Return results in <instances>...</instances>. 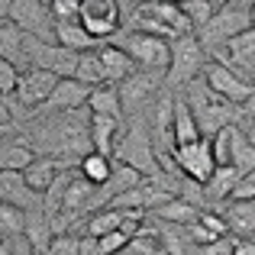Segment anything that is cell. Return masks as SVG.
Segmentation results:
<instances>
[{
  "instance_id": "6da1fadb",
  "label": "cell",
  "mask_w": 255,
  "mask_h": 255,
  "mask_svg": "<svg viewBox=\"0 0 255 255\" xmlns=\"http://www.w3.org/2000/svg\"><path fill=\"white\" fill-rule=\"evenodd\" d=\"M184 91H187L184 100L191 104L194 117H197V123H200V132H204L207 139H213L217 132H223L226 126H239V117H246L243 107H236L226 97H220V94L207 84V78L191 81Z\"/></svg>"
},
{
  "instance_id": "7a4b0ae2",
  "label": "cell",
  "mask_w": 255,
  "mask_h": 255,
  "mask_svg": "<svg viewBox=\"0 0 255 255\" xmlns=\"http://www.w3.org/2000/svg\"><path fill=\"white\" fill-rule=\"evenodd\" d=\"M132 32H145V36L165 39V42H174L181 36H191V19L184 16L181 6L168 3V0H152V3H142L139 10H132Z\"/></svg>"
},
{
  "instance_id": "3957f363",
  "label": "cell",
  "mask_w": 255,
  "mask_h": 255,
  "mask_svg": "<svg viewBox=\"0 0 255 255\" xmlns=\"http://www.w3.org/2000/svg\"><path fill=\"white\" fill-rule=\"evenodd\" d=\"M117 158L120 165H129V168H136L142 178L155 181V184H162V158H158V149L155 142H152V132H145L142 126H129V132L123 136V142L117 145Z\"/></svg>"
},
{
  "instance_id": "277c9868",
  "label": "cell",
  "mask_w": 255,
  "mask_h": 255,
  "mask_svg": "<svg viewBox=\"0 0 255 255\" xmlns=\"http://www.w3.org/2000/svg\"><path fill=\"white\" fill-rule=\"evenodd\" d=\"M207 68V49L200 45L197 36H181L171 42V68H168V81L171 87H187L191 81L204 78Z\"/></svg>"
},
{
  "instance_id": "5b68a950",
  "label": "cell",
  "mask_w": 255,
  "mask_h": 255,
  "mask_svg": "<svg viewBox=\"0 0 255 255\" xmlns=\"http://www.w3.org/2000/svg\"><path fill=\"white\" fill-rule=\"evenodd\" d=\"M117 45L129 52V58L142 71H165V75H168V68H171V42L129 29V32H123V36L117 39Z\"/></svg>"
},
{
  "instance_id": "8992f818",
  "label": "cell",
  "mask_w": 255,
  "mask_h": 255,
  "mask_svg": "<svg viewBox=\"0 0 255 255\" xmlns=\"http://www.w3.org/2000/svg\"><path fill=\"white\" fill-rule=\"evenodd\" d=\"M252 26H255L252 13L236 10V6H223V10H217V16L197 32V39H200V45L213 55V52H220V45H230L233 39L243 36V32L252 29Z\"/></svg>"
},
{
  "instance_id": "52a82bcc",
  "label": "cell",
  "mask_w": 255,
  "mask_h": 255,
  "mask_svg": "<svg viewBox=\"0 0 255 255\" xmlns=\"http://www.w3.org/2000/svg\"><path fill=\"white\" fill-rule=\"evenodd\" d=\"M3 19L16 23L26 36H36L42 42H55V16L42 0H10V10Z\"/></svg>"
},
{
  "instance_id": "ba28073f",
  "label": "cell",
  "mask_w": 255,
  "mask_h": 255,
  "mask_svg": "<svg viewBox=\"0 0 255 255\" xmlns=\"http://www.w3.org/2000/svg\"><path fill=\"white\" fill-rule=\"evenodd\" d=\"M120 23H123V6H120V0H81V26L97 42L117 39Z\"/></svg>"
},
{
  "instance_id": "9c48e42d",
  "label": "cell",
  "mask_w": 255,
  "mask_h": 255,
  "mask_svg": "<svg viewBox=\"0 0 255 255\" xmlns=\"http://www.w3.org/2000/svg\"><path fill=\"white\" fill-rule=\"evenodd\" d=\"M174 155V165L184 171L187 181H197V184H207L213 178V171L220 168L217 165V155H213V139H200V142H191V145H178L171 152Z\"/></svg>"
},
{
  "instance_id": "30bf717a",
  "label": "cell",
  "mask_w": 255,
  "mask_h": 255,
  "mask_svg": "<svg viewBox=\"0 0 255 255\" xmlns=\"http://www.w3.org/2000/svg\"><path fill=\"white\" fill-rule=\"evenodd\" d=\"M204 78H207V84H210L220 97H226L236 107H246L255 97V84H249L243 75H236V71H233L230 65H223V62H213L210 58L207 68H204Z\"/></svg>"
},
{
  "instance_id": "8fae6325",
  "label": "cell",
  "mask_w": 255,
  "mask_h": 255,
  "mask_svg": "<svg viewBox=\"0 0 255 255\" xmlns=\"http://www.w3.org/2000/svg\"><path fill=\"white\" fill-rule=\"evenodd\" d=\"M213 62L230 65L236 75H243L249 84H255V26L236 36L223 52H213Z\"/></svg>"
},
{
  "instance_id": "7c38bea8",
  "label": "cell",
  "mask_w": 255,
  "mask_h": 255,
  "mask_svg": "<svg viewBox=\"0 0 255 255\" xmlns=\"http://www.w3.org/2000/svg\"><path fill=\"white\" fill-rule=\"evenodd\" d=\"M58 81H62L58 75L42 71V68L23 71V75H19V87H16V104H23V107H42V104H49V97H52V91L58 87ZM6 100H10V97H6Z\"/></svg>"
},
{
  "instance_id": "4fadbf2b",
  "label": "cell",
  "mask_w": 255,
  "mask_h": 255,
  "mask_svg": "<svg viewBox=\"0 0 255 255\" xmlns=\"http://www.w3.org/2000/svg\"><path fill=\"white\" fill-rule=\"evenodd\" d=\"M162 78H168L165 71H142L139 68L132 78H126L120 84V100H123V110H139L152 94H158V84Z\"/></svg>"
},
{
  "instance_id": "5bb4252c",
  "label": "cell",
  "mask_w": 255,
  "mask_h": 255,
  "mask_svg": "<svg viewBox=\"0 0 255 255\" xmlns=\"http://www.w3.org/2000/svg\"><path fill=\"white\" fill-rule=\"evenodd\" d=\"M0 194H3V204H13L19 210L32 213V210H42V200L39 194L26 184L23 171H3L0 174Z\"/></svg>"
},
{
  "instance_id": "9a60e30c",
  "label": "cell",
  "mask_w": 255,
  "mask_h": 255,
  "mask_svg": "<svg viewBox=\"0 0 255 255\" xmlns=\"http://www.w3.org/2000/svg\"><path fill=\"white\" fill-rule=\"evenodd\" d=\"M97 55H100V62H104V68H107V81L110 84H123L126 78H132L139 71V65L129 58V52L126 49H120L117 42H104L97 49Z\"/></svg>"
},
{
  "instance_id": "2e32d148",
  "label": "cell",
  "mask_w": 255,
  "mask_h": 255,
  "mask_svg": "<svg viewBox=\"0 0 255 255\" xmlns=\"http://www.w3.org/2000/svg\"><path fill=\"white\" fill-rule=\"evenodd\" d=\"M91 94H94V87L91 84H84V81H78V78H62L58 81V87L52 91V97H49V110H78V107H84L87 100H91Z\"/></svg>"
},
{
  "instance_id": "e0dca14e",
  "label": "cell",
  "mask_w": 255,
  "mask_h": 255,
  "mask_svg": "<svg viewBox=\"0 0 255 255\" xmlns=\"http://www.w3.org/2000/svg\"><path fill=\"white\" fill-rule=\"evenodd\" d=\"M136 213H139V210H117V207H100V210H94V217H87V236L104 239V236H110V233H117V230H126V223H129Z\"/></svg>"
},
{
  "instance_id": "ac0fdd59",
  "label": "cell",
  "mask_w": 255,
  "mask_h": 255,
  "mask_svg": "<svg viewBox=\"0 0 255 255\" xmlns=\"http://www.w3.org/2000/svg\"><path fill=\"white\" fill-rule=\"evenodd\" d=\"M55 42L65 45V49L78 52V55H84V52H97L104 42H97V39L91 36V32L81 26V19H71V23H55Z\"/></svg>"
},
{
  "instance_id": "d6986e66",
  "label": "cell",
  "mask_w": 255,
  "mask_h": 255,
  "mask_svg": "<svg viewBox=\"0 0 255 255\" xmlns=\"http://www.w3.org/2000/svg\"><path fill=\"white\" fill-rule=\"evenodd\" d=\"M62 168H65V165L58 162V158L42 155V158H36V162L23 171V178H26V184H29L36 194H49V187L62 178Z\"/></svg>"
},
{
  "instance_id": "ffe728a7",
  "label": "cell",
  "mask_w": 255,
  "mask_h": 255,
  "mask_svg": "<svg viewBox=\"0 0 255 255\" xmlns=\"http://www.w3.org/2000/svg\"><path fill=\"white\" fill-rule=\"evenodd\" d=\"M223 220L230 223V233L236 236H255V200H230L223 207Z\"/></svg>"
},
{
  "instance_id": "44dd1931",
  "label": "cell",
  "mask_w": 255,
  "mask_h": 255,
  "mask_svg": "<svg viewBox=\"0 0 255 255\" xmlns=\"http://www.w3.org/2000/svg\"><path fill=\"white\" fill-rule=\"evenodd\" d=\"M239 178H243V171L236 168V165H223V168L213 171V178L204 184V197L210 200V204H223V200L233 197V191H236Z\"/></svg>"
},
{
  "instance_id": "7402d4cb",
  "label": "cell",
  "mask_w": 255,
  "mask_h": 255,
  "mask_svg": "<svg viewBox=\"0 0 255 255\" xmlns=\"http://www.w3.org/2000/svg\"><path fill=\"white\" fill-rule=\"evenodd\" d=\"M204 132H200V123L194 117L191 104L184 97H178V107H174V149L178 145H191V142H200Z\"/></svg>"
},
{
  "instance_id": "603a6c76",
  "label": "cell",
  "mask_w": 255,
  "mask_h": 255,
  "mask_svg": "<svg viewBox=\"0 0 255 255\" xmlns=\"http://www.w3.org/2000/svg\"><path fill=\"white\" fill-rule=\"evenodd\" d=\"M87 110H91L94 117L123 120V100H120V87H117V84H100V87H94L91 100H87Z\"/></svg>"
},
{
  "instance_id": "cb8c5ba5",
  "label": "cell",
  "mask_w": 255,
  "mask_h": 255,
  "mask_svg": "<svg viewBox=\"0 0 255 255\" xmlns=\"http://www.w3.org/2000/svg\"><path fill=\"white\" fill-rule=\"evenodd\" d=\"M94 194H97V187L87 178L68 181V191H65V200H62V217H75V213L94 207Z\"/></svg>"
},
{
  "instance_id": "d4e9b609",
  "label": "cell",
  "mask_w": 255,
  "mask_h": 255,
  "mask_svg": "<svg viewBox=\"0 0 255 255\" xmlns=\"http://www.w3.org/2000/svg\"><path fill=\"white\" fill-rule=\"evenodd\" d=\"M152 217L165 220V223H174V226H191V223H197V220H200V210L191 204V200L174 197V200H168V204L155 207V210H152Z\"/></svg>"
},
{
  "instance_id": "484cf974",
  "label": "cell",
  "mask_w": 255,
  "mask_h": 255,
  "mask_svg": "<svg viewBox=\"0 0 255 255\" xmlns=\"http://www.w3.org/2000/svg\"><path fill=\"white\" fill-rule=\"evenodd\" d=\"M87 132H91L94 152H100V155H110V152H113V136L120 132V120H113V117H94V113H91Z\"/></svg>"
},
{
  "instance_id": "4316f807",
  "label": "cell",
  "mask_w": 255,
  "mask_h": 255,
  "mask_svg": "<svg viewBox=\"0 0 255 255\" xmlns=\"http://www.w3.org/2000/svg\"><path fill=\"white\" fill-rule=\"evenodd\" d=\"M117 171V165L110 162V155H100V152H87L81 158V178H87L94 187H107Z\"/></svg>"
},
{
  "instance_id": "83f0119b",
  "label": "cell",
  "mask_w": 255,
  "mask_h": 255,
  "mask_svg": "<svg viewBox=\"0 0 255 255\" xmlns=\"http://www.w3.org/2000/svg\"><path fill=\"white\" fill-rule=\"evenodd\" d=\"M230 155H233V165H236L243 174L255 171V142L249 139V132L243 126H233V142H230Z\"/></svg>"
},
{
  "instance_id": "f1b7e54d",
  "label": "cell",
  "mask_w": 255,
  "mask_h": 255,
  "mask_svg": "<svg viewBox=\"0 0 255 255\" xmlns=\"http://www.w3.org/2000/svg\"><path fill=\"white\" fill-rule=\"evenodd\" d=\"M36 162L32 149L26 142H3V152H0V171H26Z\"/></svg>"
},
{
  "instance_id": "f546056e",
  "label": "cell",
  "mask_w": 255,
  "mask_h": 255,
  "mask_svg": "<svg viewBox=\"0 0 255 255\" xmlns=\"http://www.w3.org/2000/svg\"><path fill=\"white\" fill-rule=\"evenodd\" d=\"M78 81L91 84V87H100V84H110L107 81V68L100 62L97 52H84L81 55V65H78Z\"/></svg>"
},
{
  "instance_id": "4dcf8cb0",
  "label": "cell",
  "mask_w": 255,
  "mask_h": 255,
  "mask_svg": "<svg viewBox=\"0 0 255 255\" xmlns=\"http://www.w3.org/2000/svg\"><path fill=\"white\" fill-rule=\"evenodd\" d=\"M0 220H3V236H26V226H29V213L19 210L13 204H3L0 207Z\"/></svg>"
},
{
  "instance_id": "1f68e13d",
  "label": "cell",
  "mask_w": 255,
  "mask_h": 255,
  "mask_svg": "<svg viewBox=\"0 0 255 255\" xmlns=\"http://www.w3.org/2000/svg\"><path fill=\"white\" fill-rule=\"evenodd\" d=\"M181 10H184V16L191 19V26H194L197 32L204 29V26L210 23L213 16H217V6H213L210 0H187V3L181 6Z\"/></svg>"
},
{
  "instance_id": "d6a6232c",
  "label": "cell",
  "mask_w": 255,
  "mask_h": 255,
  "mask_svg": "<svg viewBox=\"0 0 255 255\" xmlns=\"http://www.w3.org/2000/svg\"><path fill=\"white\" fill-rule=\"evenodd\" d=\"M49 10L55 23H71V19H81V0H52Z\"/></svg>"
},
{
  "instance_id": "836d02e7",
  "label": "cell",
  "mask_w": 255,
  "mask_h": 255,
  "mask_svg": "<svg viewBox=\"0 0 255 255\" xmlns=\"http://www.w3.org/2000/svg\"><path fill=\"white\" fill-rule=\"evenodd\" d=\"M230 142H233V126H226L223 132L213 136V155H217V165H233V155H230Z\"/></svg>"
},
{
  "instance_id": "e575fe53",
  "label": "cell",
  "mask_w": 255,
  "mask_h": 255,
  "mask_svg": "<svg viewBox=\"0 0 255 255\" xmlns=\"http://www.w3.org/2000/svg\"><path fill=\"white\" fill-rule=\"evenodd\" d=\"M19 87V71L13 62H0V91H3V100L13 97Z\"/></svg>"
},
{
  "instance_id": "d590c367",
  "label": "cell",
  "mask_w": 255,
  "mask_h": 255,
  "mask_svg": "<svg viewBox=\"0 0 255 255\" xmlns=\"http://www.w3.org/2000/svg\"><path fill=\"white\" fill-rule=\"evenodd\" d=\"M200 223L204 230H210L217 239H226L230 236V223L223 220V213H213V210H200Z\"/></svg>"
},
{
  "instance_id": "8d00e7d4",
  "label": "cell",
  "mask_w": 255,
  "mask_h": 255,
  "mask_svg": "<svg viewBox=\"0 0 255 255\" xmlns=\"http://www.w3.org/2000/svg\"><path fill=\"white\" fill-rule=\"evenodd\" d=\"M129 243H132L129 233H126V230H117V233H110V236L100 239V249H104V255H117V252L129 249Z\"/></svg>"
},
{
  "instance_id": "74e56055",
  "label": "cell",
  "mask_w": 255,
  "mask_h": 255,
  "mask_svg": "<svg viewBox=\"0 0 255 255\" xmlns=\"http://www.w3.org/2000/svg\"><path fill=\"white\" fill-rule=\"evenodd\" d=\"M52 255H81V239H78V236H68V233H55Z\"/></svg>"
},
{
  "instance_id": "f35d334b",
  "label": "cell",
  "mask_w": 255,
  "mask_h": 255,
  "mask_svg": "<svg viewBox=\"0 0 255 255\" xmlns=\"http://www.w3.org/2000/svg\"><path fill=\"white\" fill-rule=\"evenodd\" d=\"M230 200H255V171L239 178V184H236V191H233ZM230 200H226V204H230Z\"/></svg>"
},
{
  "instance_id": "ab89813d",
  "label": "cell",
  "mask_w": 255,
  "mask_h": 255,
  "mask_svg": "<svg viewBox=\"0 0 255 255\" xmlns=\"http://www.w3.org/2000/svg\"><path fill=\"white\" fill-rule=\"evenodd\" d=\"M81 255H104V249H100V239L84 236L81 239Z\"/></svg>"
},
{
  "instance_id": "60d3db41",
  "label": "cell",
  "mask_w": 255,
  "mask_h": 255,
  "mask_svg": "<svg viewBox=\"0 0 255 255\" xmlns=\"http://www.w3.org/2000/svg\"><path fill=\"white\" fill-rule=\"evenodd\" d=\"M233 255H255V239H236Z\"/></svg>"
},
{
  "instance_id": "b9f144b4",
  "label": "cell",
  "mask_w": 255,
  "mask_h": 255,
  "mask_svg": "<svg viewBox=\"0 0 255 255\" xmlns=\"http://www.w3.org/2000/svg\"><path fill=\"white\" fill-rule=\"evenodd\" d=\"M142 3H152V0H120V6H123V10H126V6H129V10H139Z\"/></svg>"
},
{
  "instance_id": "7bdbcfd3",
  "label": "cell",
  "mask_w": 255,
  "mask_h": 255,
  "mask_svg": "<svg viewBox=\"0 0 255 255\" xmlns=\"http://www.w3.org/2000/svg\"><path fill=\"white\" fill-rule=\"evenodd\" d=\"M0 255H13V243H10V239H3V243H0Z\"/></svg>"
},
{
  "instance_id": "ee69618b",
  "label": "cell",
  "mask_w": 255,
  "mask_h": 255,
  "mask_svg": "<svg viewBox=\"0 0 255 255\" xmlns=\"http://www.w3.org/2000/svg\"><path fill=\"white\" fill-rule=\"evenodd\" d=\"M210 3H213V6H217V10H223V6H230V3H233V0H210Z\"/></svg>"
},
{
  "instance_id": "f6af8a7d",
  "label": "cell",
  "mask_w": 255,
  "mask_h": 255,
  "mask_svg": "<svg viewBox=\"0 0 255 255\" xmlns=\"http://www.w3.org/2000/svg\"><path fill=\"white\" fill-rule=\"evenodd\" d=\"M168 3H174V6H184V3H187V0H168Z\"/></svg>"
},
{
  "instance_id": "bcb514c9",
  "label": "cell",
  "mask_w": 255,
  "mask_h": 255,
  "mask_svg": "<svg viewBox=\"0 0 255 255\" xmlns=\"http://www.w3.org/2000/svg\"><path fill=\"white\" fill-rule=\"evenodd\" d=\"M252 23H255V6H252Z\"/></svg>"
},
{
  "instance_id": "7dc6e473",
  "label": "cell",
  "mask_w": 255,
  "mask_h": 255,
  "mask_svg": "<svg viewBox=\"0 0 255 255\" xmlns=\"http://www.w3.org/2000/svg\"><path fill=\"white\" fill-rule=\"evenodd\" d=\"M42 3H45V6H49V3H52V0H42Z\"/></svg>"
},
{
  "instance_id": "c3c4849f",
  "label": "cell",
  "mask_w": 255,
  "mask_h": 255,
  "mask_svg": "<svg viewBox=\"0 0 255 255\" xmlns=\"http://www.w3.org/2000/svg\"><path fill=\"white\" fill-rule=\"evenodd\" d=\"M42 255H52V249H49V252H42Z\"/></svg>"
}]
</instances>
